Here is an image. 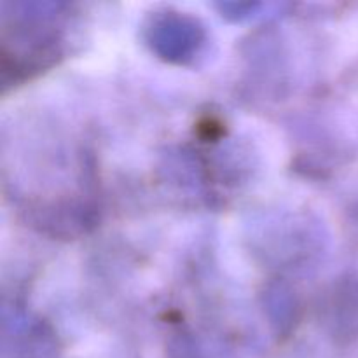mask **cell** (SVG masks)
Masks as SVG:
<instances>
[]
</instances>
